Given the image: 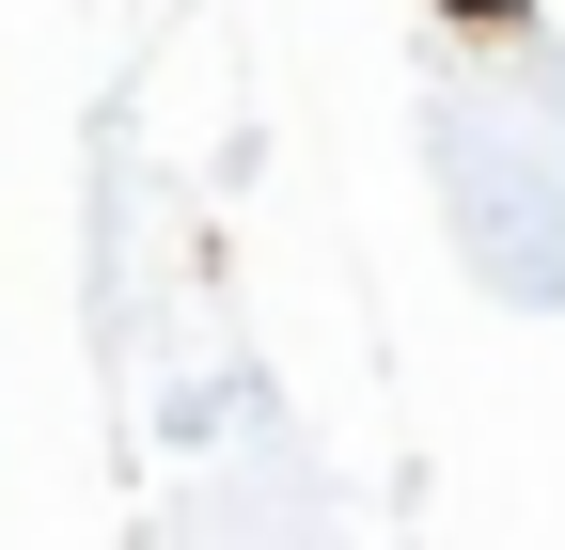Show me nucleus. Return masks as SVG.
<instances>
[{"instance_id":"1","label":"nucleus","mask_w":565,"mask_h":550,"mask_svg":"<svg viewBox=\"0 0 565 550\" xmlns=\"http://www.w3.org/2000/svg\"><path fill=\"white\" fill-rule=\"evenodd\" d=\"M440 17H519V0H440Z\"/></svg>"}]
</instances>
